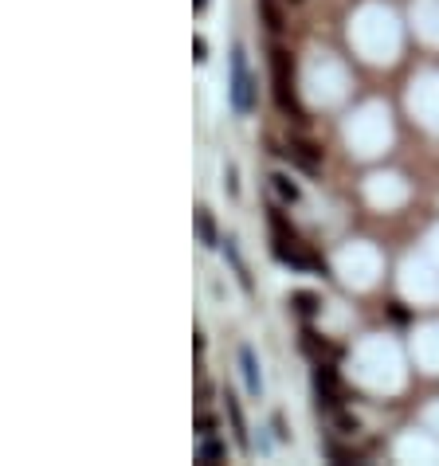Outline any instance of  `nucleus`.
I'll use <instances>...</instances> for the list:
<instances>
[{
	"instance_id": "obj_8",
	"label": "nucleus",
	"mask_w": 439,
	"mask_h": 466,
	"mask_svg": "<svg viewBox=\"0 0 439 466\" xmlns=\"http://www.w3.org/2000/svg\"><path fill=\"white\" fill-rule=\"evenodd\" d=\"M270 188H275V196H279L283 204H298V196H302L298 192V185L287 177V173H270Z\"/></svg>"
},
{
	"instance_id": "obj_15",
	"label": "nucleus",
	"mask_w": 439,
	"mask_h": 466,
	"mask_svg": "<svg viewBox=\"0 0 439 466\" xmlns=\"http://www.w3.org/2000/svg\"><path fill=\"white\" fill-rule=\"evenodd\" d=\"M295 305H298V314H306V318H314V314H318V294H310V290H298V294H295Z\"/></svg>"
},
{
	"instance_id": "obj_7",
	"label": "nucleus",
	"mask_w": 439,
	"mask_h": 466,
	"mask_svg": "<svg viewBox=\"0 0 439 466\" xmlns=\"http://www.w3.org/2000/svg\"><path fill=\"white\" fill-rule=\"evenodd\" d=\"M224 400H228V419H232V431H236V443H239V450H247V447H251V439H247L244 407H239V400L232 396V392H228V396H224Z\"/></svg>"
},
{
	"instance_id": "obj_2",
	"label": "nucleus",
	"mask_w": 439,
	"mask_h": 466,
	"mask_svg": "<svg viewBox=\"0 0 439 466\" xmlns=\"http://www.w3.org/2000/svg\"><path fill=\"white\" fill-rule=\"evenodd\" d=\"M270 223H275V243H270V255L279 259V263H287V267H298V271H318L321 279H329V267L321 263L314 251H306L302 243H298V235L283 223V216L275 212L270 216Z\"/></svg>"
},
{
	"instance_id": "obj_16",
	"label": "nucleus",
	"mask_w": 439,
	"mask_h": 466,
	"mask_svg": "<svg viewBox=\"0 0 439 466\" xmlns=\"http://www.w3.org/2000/svg\"><path fill=\"white\" fill-rule=\"evenodd\" d=\"M193 55H196V63H204V59H208V43H204V40H193Z\"/></svg>"
},
{
	"instance_id": "obj_14",
	"label": "nucleus",
	"mask_w": 439,
	"mask_h": 466,
	"mask_svg": "<svg viewBox=\"0 0 439 466\" xmlns=\"http://www.w3.org/2000/svg\"><path fill=\"white\" fill-rule=\"evenodd\" d=\"M333 427H338L341 435H357V431H361V424H357V416H349L346 407H338V412H333Z\"/></svg>"
},
{
	"instance_id": "obj_5",
	"label": "nucleus",
	"mask_w": 439,
	"mask_h": 466,
	"mask_svg": "<svg viewBox=\"0 0 439 466\" xmlns=\"http://www.w3.org/2000/svg\"><path fill=\"white\" fill-rule=\"evenodd\" d=\"M314 392H318V404L326 412H338L346 404V388H341V380L329 361H318V368H314Z\"/></svg>"
},
{
	"instance_id": "obj_12",
	"label": "nucleus",
	"mask_w": 439,
	"mask_h": 466,
	"mask_svg": "<svg viewBox=\"0 0 439 466\" xmlns=\"http://www.w3.org/2000/svg\"><path fill=\"white\" fill-rule=\"evenodd\" d=\"M263 20H267V28H270L275 35H279L283 28H287V16L279 12V4H275V0H263Z\"/></svg>"
},
{
	"instance_id": "obj_6",
	"label": "nucleus",
	"mask_w": 439,
	"mask_h": 466,
	"mask_svg": "<svg viewBox=\"0 0 439 466\" xmlns=\"http://www.w3.org/2000/svg\"><path fill=\"white\" fill-rule=\"evenodd\" d=\"M239 368H244L247 392H251V396H259V392H263V380H259V361H255L251 345H239Z\"/></svg>"
},
{
	"instance_id": "obj_3",
	"label": "nucleus",
	"mask_w": 439,
	"mask_h": 466,
	"mask_svg": "<svg viewBox=\"0 0 439 466\" xmlns=\"http://www.w3.org/2000/svg\"><path fill=\"white\" fill-rule=\"evenodd\" d=\"M232 106H236V114H251L255 110V78H251V71H247L244 43L232 47Z\"/></svg>"
},
{
	"instance_id": "obj_1",
	"label": "nucleus",
	"mask_w": 439,
	"mask_h": 466,
	"mask_svg": "<svg viewBox=\"0 0 439 466\" xmlns=\"http://www.w3.org/2000/svg\"><path fill=\"white\" fill-rule=\"evenodd\" d=\"M270 94H275V106L287 114L290 122L306 126V106L298 102V86H295V59H290L287 47H270Z\"/></svg>"
},
{
	"instance_id": "obj_18",
	"label": "nucleus",
	"mask_w": 439,
	"mask_h": 466,
	"mask_svg": "<svg viewBox=\"0 0 439 466\" xmlns=\"http://www.w3.org/2000/svg\"><path fill=\"white\" fill-rule=\"evenodd\" d=\"M193 8H196V12H204V8H208V0H193Z\"/></svg>"
},
{
	"instance_id": "obj_4",
	"label": "nucleus",
	"mask_w": 439,
	"mask_h": 466,
	"mask_svg": "<svg viewBox=\"0 0 439 466\" xmlns=\"http://www.w3.org/2000/svg\"><path fill=\"white\" fill-rule=\"evenodd\" d=\"M275 153H279L283 161H290L295 169L310 173V177H318L321 173V157H326V149H321L318 141H310V137H290L287 145L275 141Z\"/></svg>"
},
{
	"instance_id": "obj_13",
	"label": "nucleus",
	"mask_w": 439,
	"mask_h": 466,
	"mask_svg": "<svg viewBox=\"0 0 439 466\" xmlns=\"http://www.w3.org/2000/svg\"><path fill=\"white\" fill-rule=\"evenodd\" d=\"M228 259H232V267H236V274H239V286L251 290V274H247L244 259H239V251H236V239H228Z\"/></svg>"
},
{
	"instance_id": "obj_11",
	"label": "nucleus",
	"mask_w": 439,
	"mask_h": 466,
	"mask_svg": "<svg viewBox=\"0 0 439 466\" xmlns=\"http://www.w3.org/2000/svg\"><path fill=\"white\" fill-rule=\"evenodd\" d=\"M196 231H200V243L204 247H216V223H212V212L208 208H196Z\"/></svg>"
},
{
	"instance_id": "obj_10",
	"label": "nucleus",
	"mask_w": 439,
	"mask_h": 466,
	"mask_svg": "<svg viewBox=\"0 0 439 466\" xmlns=\"http://www.w3.org/2000/svg\"><path fill=\"white\" fill-rule=\"evenodd\" d=\"M302 349H306L310 356H318V361H329V356H338V349L329 345V341H321L314 330H306V333H302Z\"/></svg>"
},
{
	"instance_id": "obj_17",
	"label": "nucleus",
	"mask_w": 439,
	"mask_h": 466,
	"mask_svg": "<svg viewBox=\"0 0 439 466\" xmlns=\"http://www.w3.org/2000/svg\"><path fill=\"white\" fill-rule=\"evenodd\" d=\"M196 427H200V435H216V431H212V427H216V419H212V416H200V419H196Z\"/></svg>"
},
{
	"instance_id": "obj_9",
	"label": "nucleus",
	"mask_w": 439,
	"mask_h": 466,
	"mask_svg": "<svg viewBox=\"0 0 439 466\" xmlns=\"http://www.w3.org/2000/svg\"><path fill=\"white\" fill-rule=\"evenodd\" d=\"M219 458H224V443H219L216 435H200V447H196V462L212 466V462H219Z\"/></svg>"
}]
</instances>
